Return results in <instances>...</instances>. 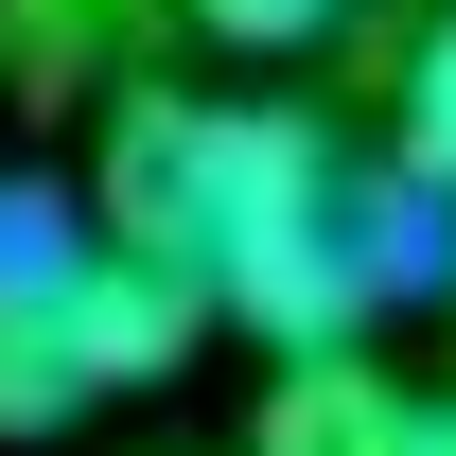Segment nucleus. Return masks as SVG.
Here are the masks:
<instances>
[{"label":"nucleus","mask_w":456,"mask_h":456,"mask_svg":"<svg viewBox=\"0 0 456 456\" xmlns=\"http://www.w3.org/2000/svg\"><path fill=\"white\" fill-rule=\"evenodd\" d=\"M88 228L175 264V281L246 316L264 351L369 334L403 281H439V193L403 159H351L298 106H211V88H123L106 159H88Z\"/></svg>","instance_id":"nucleus-1"},{"label":"nucleus","mask_w":456,"mask_h":456,"mask_svg":"<svg viewBox=\"0 0 456 456\" xmlns=\"http://www.w3.org/2000/svg\"><path fill=\"white\" fill-rule=\"evenodd\" d=\"M70 246L88 228L53 211V193H0V439H53V421H88V334H70Z\"/></svg>","instance_id":"nucleus-2"},{"label":"nucleus","mask_w":456,"mask_h":456,"mask_svg":"<svg viewBox=\"0 0 456 456\" xmlns=\"http://www.w3.org/2000/svg\"><path fill=\"white\" fill-rule=\"evenodd\" d=\"M403 439H421V387H387L351 334H298L281 387H264V439H246V456H403Z\"/></svg>","instance_id":"nucleus-3"},{"label":"nucleus","mask_w":456,"mask_h":456,"mask_svg":"<svg viewBox=\"0 0 456 456\" xmlns=\"http://www.w3.org/2000/svg\"><path fill=\"white\" fill-rule=\"evenodd\" d=\"M403 175H421V193L456 175V0L421 18V53H403Z\"/></svg>","instance_id":"nucleus-4"},{"label":"nucleus","mask_w":456,"mask_h":456,"mask_svg":"<svg viewBox=\"0 0 456 456\" xmlns=\"http://www.w3.org/2000/svg\"><path fill=\"white\" fill-rule=\"evenodd\" d=\"M193 18H211L228 53H316V36H334L351 0H193Z\"/></svg>","instance_id":"nucleus-5"},{"label":"nucleus","mask_w":456,"mask_h":456,"mask_svg":"<svg viewBox=\"0 0 456 456\" xmlns=\"http://www.w3.org/2000/svg\"><path fill=\"white\" fill-rule=\"evenodd\" d=\"M403 456H456V403H421V439H403Z\"/></svg>","instance_id":"nucleus-6"},{"label":"nucleus","mask_w":456,"mask_h":456,"mask_svg":"<svg viewBox=\"0 0 456 456\" xmlns=\"http://www.w3.org/2000/svg\"><path fill=\"white\" fill-rule=\"evenodd\" d=\"M439 264H456V175H439Z\"/></svg>","instance_id":"nucleus-7"}]
</instances>
